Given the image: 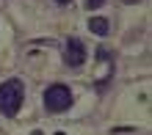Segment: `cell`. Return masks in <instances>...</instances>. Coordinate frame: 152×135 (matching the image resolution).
Segmentation results:
<instances>
[{
    "instance_id": "3957f363",
    "label": "cell",
    "mask_w": 152,
    "mask_h": 135,
    "mask_svg": "<svg viewBox=\"0 0 152 135\" xmlns=\"http://www.w3.org/2000/svg\"><path fill=\"white\" fill-rule=\"evenodd\" d=\"M64 61H66V66H83V61H86V47H83V41L80 39H69L66 41V52H64Z\"/></svg>"
},
{
    "instance_id": "277c9868",
    "label": "cell",
    "mask_w": 152,
    "mask_h": 135,
    "mask_svg": "<svg viewBox=\"0 0 152 135\" xmlns=\"http://www.w3.org/2000/svg\"><path fill=\"white\" fill-rule=\"evenodd\" d=\"M108 20H105V17H91V20H88V30L91 33H97V36H108Z\"/></svg>"
},
{
    "instance_id": "5b68a950",
    "label": "cell",
    "mask_w": 152,
    "mask_h": 135,
    "mask_svg": "<svg viewBox=\"0 0 152 135\" xmlns=\"http://www.w3.org/2000/svg\"><path fill=\"white\" fill-rule=\"evenodd\" d=\"M102 3H105V0H88V8H100Z\"/></svg>"
},
{
    "instance_id": "ba28073f",
    "label": "cell",
    "mask_w": 152,
    "mask_h": 135,
    "mask_svg": "<svg viewBox=\"0 0 152 135\" xmlns=\"http://www.w3.org/2000/svg\"><path fill=\"white\" fill-rule=\"evenodd\" d=\"M56 135H64V132H56Z\"/></svg>"
},
{
    "instance_id": "7a4b0ae2",
    "label": "cell",
    "mask_w": 152,
    "mask_h": 135,
    "mask_svg": "<svg viewBox=\"0 0 152 135\" xmlns=\"http://www.w3.org/2000/svg\"><path fill=\"white\" fill-rule=\"evenodd\" d=\"M44 105H47L50 113H64L72 107V91L64 86V83H56L44 91Z\"/></svg>"
},
{
    "instance_id": "8992f818",
    "label": "cell",
    "mask_w": 152,
    "mask_h": 135,
    "mask_svg": "<svg viewBox=\"0 0 152 135\" xmlns=\"http://www.w3.org/2000/svg\"><path fill=\"white\" fill-rule=\"evenodd\" d=\"M56 3H61V6H64V3H72V0H56Z\"/></svg>"
},
{
    "instance_id": "52a82bcc",
    "label": "cell",
    "mask_w": 152,
    "mask_h": 135,
    "mask_svg": "<svg viewBox=\"0 0 152 135\" xmlns=\"http://www.w3.org/2000/svg\"><path fill=\"white\" fill-rule=\"evenodd\" d=\"M124 3H138V0H124Z\"/></svg>"
},
{
    "instance_id": "6da1fadb",
    "label": "cell",
    "mask_w": 152,
    "mask_h": 135,
    "mask_svg": "<svg viewBox=\"0 0 152 135\" xmlns=\"http://www.w3.org/2000/svg\"><path fill=\"white\" fill-rule=\"evenodd\" d=\"M22 99H25V88L20 80H6L0 86V113L17 116V110L22 107Z\"/></svg>"
}]
</instances>
